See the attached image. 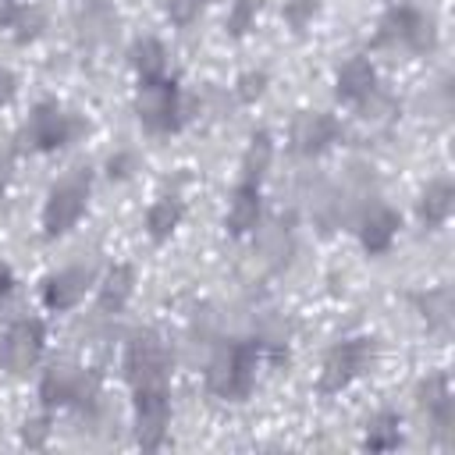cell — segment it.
Returning a JSON list of instances; mask_svg holds the SVG:
<instances>
[{"mask_svg":"<svg viewBox=\"0 0 455 455\" xmlns=\"http://www.w3.org/2000/svg\"><path fill=\"white\" fill-rule=\"evenodd\" d=\"M256 359H259L256 341L220 345L213 352V359L206 363V391L217 398H228V402L249 398V391L256 384Z\"/></svg>","mask_w":455,"mask_h":455,"instance_id":"cell-1","label":"cell"},{"mask_svg":"<svg viewBox=\"0 0 455 455\" xmlns=\"http://www.w3.org/2000/svg\"><path fill=\"white\" fill-rule=\"evenodd\" d=\"M39 398L46 409L78 405L82 412H89L100 405V377L85 373L75 363H53L39 380Z\"/></svg>","mask_w":455,"mask_h":455,"instance_id":"cell-2","label":"cell"},{"mask_svg":"<svg viewBox=\"0 0 455 455\" xmlns=\"http://www.w3.org/2000/svg\"><path fill=\"white\" fill-rule=\"evenodd\" d=\"M167 370H171L167 341L153 327L135 331L124 345V380L132 384V391L135 387H167Z\"/></svg>","mask_w":455,"mask_h":455,"instance_id":"cell-3","label":"cell"},{"mask_svg":"<svg viewBox=\"0 0 455 455\" xmlns=\"http://www.w3.org/2000/svg\"><path fill=\"white\" fill-rule=\"evenodd\" d=\"M85 203H89V171L78 167L50 188V196L43 203V235L46 238L68 235L78 224V217L85 213Z\"/></svg>","mask_w":455,"mask_h":455,"instance_id":"cell-4","label":"cell"},{"mask_svg":"<svg viewBox=\"0 0 455 455\" xmlns=\"http://www.w3.org/2000/svg\"><path fill=\"white\" fill-rule=\"evenodd\" d=\"M370 359H373V338H345V341H338L323 355L316 391L320 395H338L341 387H348L366 370Z\"/></svg>","mask_w":455,"mask_h":455,"instance_id":"cell-5","label":"cell"},{"mask_svg":"<svg viewBox=\"0 0 455 455\" xmlns=\"http://www.w3.org/2000/svg\"><path fill=\"white\" fill-rule=\"evenodd\" d=\"M135 114H139L142 128L153 132V135L178 132V124H181V96H178L174 78L142 82V89L135 96Z\"/></svg>","mask_w":455,"mask_h":455,"instance_id":"cell-6","label":"cell"},{"mask_svg":"<svg viewBox=\"0 0 455 455\" xmlns=\"http://www.w3.org/2000/svg\"><path fill=\"white\" fill-rule=\"evenodd\" d=\"M43 345H46L43 323H39L36 316H21V320H14V323L4 331V338H0V366H4L7 373L21 377V373H28V370L39 363Z\"/></svg>","mask_w":455,"mask_h":455,"instance_id":"cell-7","label":"cell"},{"mask_svg":"<svg viewBox=\"0 0 455 455\" xmlns=\"http://www.w3.org/2000/svg\"><path fill=\"white\" fill-rule=\"evenodd\" d=\"M387 43H402L405 50H434L437 36H434V21L427 14H419L416 7L409 4H398L391 7L384 18H380V32H377V46H387Z\"/></svg>","mask_w":455,"mask_h":455,"instance_id":"cell-8","label":"cell"},{"mask_svg":"<svg viewBox=\"0 0 455 455\" xmlns=\"http://www.w3.org/2000/svg\"><path fill=\"white\" fill-rule=\"evenodd\" d=\"M85 124L82 121H75L71 114H64L57 103H39L32 114H28V121H25V142L32 146V149H57V146H64L68 139H75L78 132H82Z\"/></svg>","mask_w":455,"mask_h":455,"instance_id":"cell-9","label":"cell"},{"mask_svg":"<svg viewBox=\"0 0 455 455\" xmlns=\"http://www.w3.org/2000/svg\"><path fill=\"white\" fill-rule=\"evenodd\" d=\"M171 423V398L167 387H135V441L153 451L164 444Z\"/></svg>","mask_w":455,"mask_h":455,"instance_id":"cell-10","label":"cell"},{"mask_svg":"<svg viewBox=\"0 0 455 455\" xmlns=\"http://www.w3.org/2000/svg\"><path fill=\"white\" fill-rule=\"evenodd\" d=\"M338 135H341V124H338L331 114H323V110H302V114H295V121H291L288 142H291V149H295L299 156H316V153H323Z\"/></svg>","mask_w":455,"mask_h":455,"instance_id":"cell-11","label":"cell"},{"mask_svg":"<svg viewBox=\"0 0 455 455\" xmlns=\"http://www.w3.org/2000/svg\"><path fill=\"white\" fill-rule=\"evenodd\" d=\"M416 398H419V409L427 412V419L434 423L437 437L448 441L451 437V427H455V398H451L448 373H430L427 380H419Z\"/></svg>","mask_w":455,"mask_h":455,"instance_id":"cell-12","label":"cell"},{"mask_svg":"<svg viewBox=\"0 0 455 455\" xmlns=\"http://www.w3.org/2000/svg\"><path fill=\"white\" fill-rule=\"evenodd\" d=\"M89 284H92V267H64L43 281V306L50 313H68L82 302Z\"/></svg>","mask_w":455,"mask_h":455,"instance_id":"cell-13","label":"cell"},{"mask_svg":"<svg viewBox=\"0 0 455 455\" xmlns=\"http://www.w3.org/2000/svg\"><path fill=\"white\" fill-rule=\"evenodd\" d=\"M117 11L107 0H82L75 11V28L85 46H107L117 39Z\"/></svg>","mask_w":455,"mask_h":455,"instance_id":"cell-14","label":"cell"},{"mask_svg":"<svg viewBox=\"0 0 455 455\" xmlns=\"http://www.w3.org/2000/svg\"><path fill=\"white\" fill-rule=\"evenodd\" d=\"M377 89V71L366 57H348L334 75V92L345 103H359Z\"/></svg>","mask_w":455,"mask_h":455,"instance_id":"cell-15","label":"cell"},{"mask_svg":"<svg viewBox=\"0 0 455 455\" xmlns=\"http://www.w3.org/2000/svg\"><path fill=\"white\" fill-rule=\"evenodd\" d=\"M398 228H402V217H398L391 206H373V210L363 217V224H359V242H363V249H366L370 256H380V252L391 249Z\"/></svg>","mask_w":455,"mask_h":455,"instance_id":"cell-16","label":"cell"},{"mask_svg":"<svg viewBox=\"0 0 455 455\" xmlns=\"http://www.w3.org/2000/svg\"><path fill=\"white\" fill-rule=\"evenodd\" d=\"M231 235H249L259 224V185L252 181H238L228 203V217H224Z\"/></svg>","mask_w":455,"mask_h":455,"instance_id":"cell-17","label":"cell"},{"mask_svg":"<svg viewBox=\"0 0 455 455\" xmlns=\"http://www.w3.org/2000/svg\"><path fill=\"white\" fill-rule=\"evenodd\" d=\"M132 291H135V270H132L128 263H114V267L103 274V281H100V295H96L100 313H107V316L121 313V309L128 306Z\"/></svg>","mask_w":455,"mask_h":455,"instance_id":"cell-18","label":"cell"},{"mask_svg":"<svg viewBox=\"0 0 455 455\" xmlns=\"http://www.w3.org/2000/svg\"><path fill=\"white\" fill-rule=\"evenodd\" d=\"M455 210V188L448 178H434L419 196V220L427 228H441Z\"/></svg>","mask_w":455,"mask_h":455,"instance_id":"cell-19","label":"cell"},{"mask_svg":"<svg viewBox=\"0 0 455 455\" xmlns=\"http://www.w3.org/2000/svg\"><path fill=\"white\" fill-rule=\"evenodd\" d=\"M181 213H185L181 199H174V196H160V199L146 210V235H149L153 242H167V238L174 235V228L181 224Z\"/></svg>","mask_w":455,"mask_h":455,"instance_id":"cell-20","label":"cell"},{"mask_svg":"<svg viewBox=\"0 0 455 455\" xmlns=\"http://www.w3.org/2000/svg\"><path fill=\"white\" fill-rule=\"evenodd\" d=\"M132 68H135V75H139L142 82L164 78V71H167V50H164V43L153 39V36L139 39V43L132 46Z\"/></svg>","mask_w":455,"mask_h":455,"instance_id":"cell-21","label":"cell"},{"mask_svg":"<svg viewBox=\"0 0 455 455\" xmlns=\"http://www.w3.org/2000/svg\"><path fill=\"white\" fill-rule=\"evenodd\" d=\"M270 160H274V139H270V132H256V135L249 139L245 156H242V181L259 185V178L267 174Z\"/></svg>","mask_w":455,"mask_h":455,"instance_id":"cell-22","label":"cell"},{"mask_svg":"<svg viewBox=\"0 0 455 455\" xmlns=\"http://www.w3.org/2000/svg\"><path fill=\"white\" fill-rule=\"evenodd\" d=\"M419 306V316L427 320V327L434 331H448L451 323V291L448 288H434V291H423L412 299Z\"/></svg>","mask_w":455,"mask_h":455,"instance_id":"cell-23","label":"cell"},{"mask_svg":"<svg viewBox=\"0 0 455 455\" xmlns=\"http://www.w3.org/2000/svg\"><path fill=\"white\" fill-rule=\"evenodd\" d=\"M402 419H398V412H377L370 423H366V448L370 451H391V448H398V441H402Z\"/></svg>","mask_w":455,"mask_h":455,"instance_id":"cell-24","label":"cell"},{"mask_svg":"<svg viewBox=\"0 0 455 455\" xmlns=\"http://www.w3.org/2000/svg\"><path fill=\"white\" fill-rule=\"evenodd\" d=\"M395 114H398L395 96H387V92H380V89H373L366 100H359V117H363V121L384 124V121H391Z\"/></svg>","mask_w":455,"mask_h":455,"instance_id":"cell-25","label":"cell"},{"mask_svg":"<svg viewBox=\"0 0 455 455\" xmlns=\"http://www.w3.org/2000/svg\"><path fill=\"white\" fill-rule=\"evenodd\" d=\"M256 11H259V0H235V4H231V11H228V18H224V28H228V36L242 39V36L252 28V21H256Z\"/></svg>","mask_w":455,"mask_h":455,"instance_id":"cell-26","label":"cell"},{"mask_svg":"<svg viewBox=\"0 0 455 455\" xmlns=\"http://www.w3.org/2000/svg\"><path fill=\"white\" fill-rule=\"evenodd\" d=\"M11 28H14V39H18V43H32V39L46 28V18H43V11H39V7H21L18 21H14Z\"/></svg>","mask_w":455,"mask_h":455,"instance_id":"cell-27","label":"cell"},{"mask_svg":"<svg viewBox=\"0 0 455 455\" xmlns=\"http://www.w3.org/2000/svg\"><path fill=\"white\" fill-rule=\"evenodd\" d=\"M267 82H270V75L259 68V71H245L238 82H235V96L242 100V103H256L263 92H267Z\"/></svg>","mask_w":455,"mask_h":455,"instance_id":"cell-28","label":"cell"},{"mask_svg":"<svg viewBox=\"0 0 455 455\" xmlns=\"http://www.w3.org/2000/svg\"><path fill=\"white\" fill-rule=\"evenodd\" d=\"M316 11H320V0H284V21L291 25V32H306Z\"/></svg>","mask_w":455,"mask_h":455,"instance_id":"cell-29","label":"cell"},{"mask_svg":"<svg viewBox=\"0 0 455 455\" xmlns=\"http://www.w3.org/2000/svg\"><path fill=\"white\" fill-rule=\"evenodd\" d=\"M206 4L203 0H167V18L174 25H192Z\"/></svg>","mask_w":455,"mask_h":455,"instance_id":"cell-30","label":"cell"},{"mask_svg":"<svg viewBox=\"0 0 455 455\" xmlns=\"http://www.w3.org/2000/svg\"><path fill=\"white\" fill-rule=\"evenodd\" d=\"M46 437H50V419H46V416H36V419H28V423L21 427V441H25L28 448H43Z\"/></svg>","mask_w":455,"mask_h":455,"instance_id":"cell-31","label":"cell"},{"mask_svg":"<svg viewBox=\"0 0 455 455\" xmlns=\"http://www.w3.org/2000/svg\"><path fill=\"white\" fill-rule=\"evenodd\" d=\"M14 92H18V78H14V71L0 68V107H4V103H11V100H14Z\"/></svg>","mask_w":455,"mask_h":455,"instance_id":"cell-32","label":"cell"},{"mask_svg":"<svg viewBox=\"0 0 455 455\" xmlns=\"http://www.w3.org/2000/svg\"><path fill=\"white\" fill-rule=\"evenodd\" d=\"M21 14V4L18 0H0V28H11Z\"/></svg>","mask_w":455,"mask_h":455,"instance_id":"cell-33","label":"cell"},{"mask_svg":"<svg viewBox=\"0 0 455 455\" xmlns=\"http://www.w3.org/2000/svg\"><path fill=\"white\" fill-rule=\"evenodd\" d=\"M128 167H132V156H128V153H117V156L107 160V174H110V178H124Z\"/></svg>","mask_w":455,"mask_h":455,"instance_id":"cell-34","label":"cell"},{"mask_svg":"<svg viewBox=\"0 0 455 455\" xmlns=\"http://www.w3.org/2000/svg\"><path fill=\"white\" fill-rule=\"evenodd\" d=\"M11 171H14V160H11V153H7V149H0V192L7 188V181H11Z\"/></svg>","mask_w":455,"mask_h":455,"instance_id":"cell-35","label":"cell"},{"mask_svg":"<svg viewBox=\"0 0 455 455\" xmlns=\"http://www.w3.org/2000/svg\"><path fill=\"white\" fill-rule=\"evenodd\" d=\"M11 288H14V274H11V267H7V263H0V299H4Z\"/></svg>","mask_w":455,"mask_h":455,"instance_id":"cell-36","label":"cell"},{"mask_svg":"<svg viewBox=\"0 0 455 455\" xmlns=\"http://www.w3.org/2000/svg\"><path fill=\"white\" fill-rule=\"evenodd\" d=\"M203 4H213V0H203Z\"/></svg>","mask_w":455,"mask_h":455,"instance_id":"cell-37","label":"cell"}]
</instances>
